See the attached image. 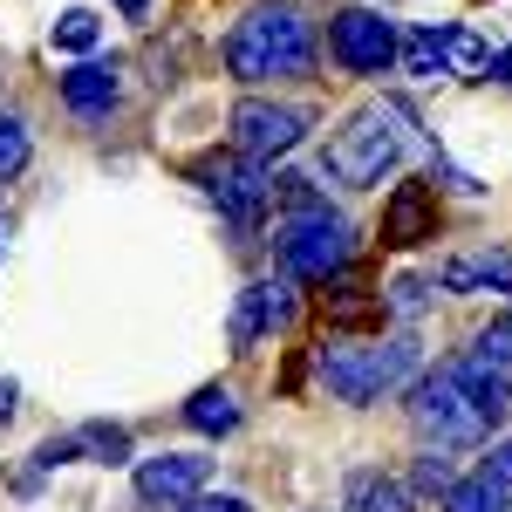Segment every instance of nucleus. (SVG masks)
Returning <instances> with one entry per match:
<instances>
[{
    "instance_id": "9d476101",
    "label": "nucleus",
    "mask_w": 512,
    "mask_h": 512,
    "mask_svg": "<svg viewBox=\"0 0 512 512\" xmlns=\"http://www.w3.org/2000/svg\"><path fill=\"white\" fill-rule=\"evenodd\" d=\"M198 492H205V458H192V451H164V458H144L137 465V499L144 506H192Z\"/></svg>"
},
{
    "instance_id": "cd10ccee",
    "label": "nucleus",
    "mask_w": 512,
    "mask_h": 512,
    "mask_svg": "<svg viewBox=\"0 0 512 512\" xmlns=\"http://www.w3.org/2000/svg\"><path fill=\"white\" fill-rule=\"evenodd\" d=\"M14 396H21V390H14V383H7V376H0V424H7V417H14Z\"/></svg>"
},
{
    "instance_id": "412c9836",
    "label": "nucleus",
    "mask_w": 512,
    "mask_h": 512,
    "mask_svg": "<svg viewBox=\"0 0 512 512\" xmlns=\"http://www.w3.org/2000/svg\"><path fill=\"white\" fill-rule=\"evenodd\" d=\"M96 41H103V21H96V14H82V7H69V14L55 21V48H69V55L96 48Z\"/></svg>"
},
{
    "instance_id": "393cba45",
    "label": "nucleus",
    "mask_w": 512,
    "mask_h": 512,
    "mask_svg": "<svg viewBox=\"0 0 512 512\" xmlns=\"http://www.w3.org/2000/svg\"><path fill=\"white\" fill-rule=\"evenodd\" d=\"M178 512H253V506H246V499H233V492H219V499H205V492H198L192 506H178Z\"/></svg>"
},
{
    "instance_id": "dca6fc26",
    "label": "nucleus",
    "mask_w": 512,
    "mask_h": 512,
    "mask_svg": "<svg viewBox=\"0 0 512 512\" xmlns=\"http://www.w3.org/2000/svg\"><path fill=\"white\" fill-rule=\"evenodd\" d=\"M342 512H410V485L390 472H349Z\"/></svg>"
},
{
    "instance_id": "aec40b11",
    "label": "nucleus",
    "mask_w": 512,
    "mask_h": 512,
    "mask_svg": "<svg viewBox=\"0 0 512 512\" xmlns=\"http://www.w3.org/2000/svg\"><path fill=\"white\" fill-rule=\"evenodd\" d=\"M28 151H35L28 144V123L14 117V110H0V178H21L28 171Z\"/></svg>"
},
{
    "instance_id": "ddd939ff",
    "label": "nucleus",
    "mask_w": 512,
    "mask_h": 512,
    "mask_svg": "<svg viewBox=\"0 0 512 512\" xmlns=\"http://www.w3.org/2000/svg\"><path fill=\"white\" fill-rule=\"evenodd\" d=\"M444 294H512V253H458L437 274Z\"/></svg>"
},
{
    "instance_id": "20e7f679",
    "label": "nucleus",
    "mask_w": 512,
    "mask_h": 512,
    "mask_svg": "<svg viewBox=\"0 0 512 512\" xmlns=\"http://www.w3.org/2000/svg\"><path fill=\"white\" fill-rule=\"evenodd\" d=\"M274 239H280V267H287V280H328V274H342L349 253H355L349 219L328 212L321 198H301L294 219H287Z\"/></svg>"
},
{
    "instance_id": "4be33fe9",
    "label": "nucleus",
    "mask_w": 512,
    "mask_h": 512,
    "mask_svg": "<svg viewBox=\"0 0 512 512\" xmlns=\"http://www.w3.org/2000/svg\"><path fill=\"white\" fill-rule=\"evenodd\" d=\"M472 355H478V362H492V369H512V315H499L492 328H478Z\"/></svg>"
},
{
    "instance_id": "5701e85b",
    "label": "nucleus",
    "mask_w": 512,
    "mask_h": 512,
    "mask_svg": "<svg viewBox=\"0 0 512 512\" xmlns=\"http://www.w3.org/2000/svg\"><path fill=\"white\" fill-rule=\"evenodd\" d=\"M451 485H458L451 458H444V451H424V458H417V492H451Z\"/></svg>"
},
{
    "instance_id": "423d86ee",
    "label": "nucleus",
    "mask_w": 512,
    "mask_h": 512,
    "mask_svg": "<svg viewBox=\"0 0 512 512\" xmlns=\"http://www.w3.org/2000/svg\"><path fill=\"white\" fill-rule=\"evenodd\" d=\"M198 185H205V198L233 219L239 233H253L260 212H267V198H274L267 171H260L253 158H239V151H233V158H205V164H198Z\"/></svg>"
},
{
    "instance_id": "1a4fd4ad",
    "label": "nucleus",
    "mask_w": 512,
    "mask_h": 512,
    "mask_svg": "<svg viewBox=\"0 0 512 512\" xmlns=\"http://www.w3.org/2000/svg\"><path fill=\"white\" fill-rule=\"evenodd\" d=\"M328 48H335V62H342L349 76H383L396 62V28L383 14H369V7H349V14H335Z\"/></svg>"
},
{
    "instance_id": "f3484780",
    "label": "nucleus",
    "mask_w": 512,
    "mask_h": 512,
    "mask_svg": "<svg viewBox=\"0 0 512 512\" xmlns=\"http://www.w3.org/2000/svg\"><path fill=\"white\" fill-rule=\"evenodd\" d=\"M444 512H512V485H499L492 472H472L444 492Z\"/></svg>"
},
{
    "instance_id": "2eb2a0df",
    "label": "nucleus",
    "mask_w": 512,
    "mask_h": 512,
    "mask_svg": "<svg viewBox=\"0 0 512 512\" xmlns=\"http://www.w3.org/2000/svg\"><path fill=\"white\" fill-rule=\"evenodd\" d=\"M444 369H451V376L465 383V396H472V403H478V410H485V417H492V424H499V417H506V410H512L506 369H492V362H478V355H458V362H444Z\"/></svg>"
},
{
    "instance_id": "bb28decb",
    "label": "nucleus",
    "mask_w": 512,
    "mask_h": 512,
    "mask_svg": "<svg viewBox=\"0 0 512 512\" xmlns=\"http://www.w3.org/2000/svg\"><path fill=\"white\" fill-rule=\"evenodd\" d=\"M117 14L123 21H151V0H117Z\"/></svg>"
},
{
    "instance_id": "9b49d317",
    "label": "nucleus",
    "mask_w": 512,
    "mask_h": 512,
    "mask_svg": "<svg viewBox=\"0 0 512 512\" xmlns=\"http://www.w3.org/2000/svg\"><path fill=\"white\" fill-rule=\"evenodd\" d=\"M267 328H294V287L287 280H253L233 308V349H253Z\"/></svg>"
},
{
    "instance_id": "39448f33",
    "label": "nucleus",
    "mask_w": 512,
    "mask_h": 512,
    "mask_svg": "<svg viewBox=\"0 0 512 512\" xmlns=\"http://www.w3.org/2000/svg\"><path fill=\"white\" fill-rule=\"evenodd\" d=\"M410 431L424 437L431 451H465V444H485L492 437V417L465 396V383L451 369H431L410 390Z\"/></svg>"
},
{
    "instance_id": "4468645a",
    "label": "nucleus",
    "mask_w": 512,
    "mask_h": 512,
    "mask_svg": "<svg viewBox=\"0 0 512 512\" xmlns=\"http://www.w3.org/2000/svg\"><path fill=\"white\" fill-rule=\"evenodd\" d=\"M117 96H123V82H117V69H103V62H76L69 76H62V103L76 110V117H110L117 110Z\"/></svg>"
},
{
    "instance_id": "b1692460",
    "label": "nucleus",
    "mask_w": 512,
    "mask_h": 512,
    "mask_svg": "<svg viewBox=\"0 0 512 512\" xmlns=\"http://www.w3.org/2000/svg\"><path fill=\"white\" fill-rule=\"evenodd\" d=\"M383 301H390V308H396L403 321H410V315H424V280H396Z\"/></svg>"
},
{
    "instance_id": "7ed1b4c3",
    "label": "nucleus",
    "mask_w": 512,
    "mask_h": 512,
    "mask_svg": "<svg viewBox=\"0 0 512 512\" xmlns=\"http://www.w3.org/2000/svg\"><path fill=\"white\" fill-rule=\"evenodd\" d=\"M396 158H403V110L369 103V110H355V117L328 137L321 171H328L335 185H349V192H369V185H383V171H396Z\"/></svg>"
},
{
    "instance_id": "0eeeda50",
    "label": "nucleus",
    "mask_w": 512,
    "mask_h": 512,
    "mask_svg": "<svg viewBox=\"0 0 512 512\" xmlns=\"http://www.w3.org/2000/svg\"><path fill=\"white\" fill-rule=\"evenodd\" d=\"M301 137H308V110H294V103H260V96L233 103V144H239V158L267 164V158H280V151H294Z\"/></svg>"
},
{
    "instance_id": "a878e982",
    "label": "nucleus",
    "mask_w": 512,
    "mask_h": 512,
    "mask_svg": "<svg viewBox=\"0 0 512 512\" xmlns=\"http://www.w3.org/2000/svg\"><path fill=\"white\" fill-rule=\"evenodd\" d=\"M485 472L499 478V485H512V444H492V458H485Z\"/></svg>"
},
{
    "instance_id": "f257e3e1",
    "label": "nucleus",
    "mask_w": 512,
    "mask_h": 512,
    "mask_svg": "<svg viewBox=\"0 0 512 512\" xmlns=\"http://www.w3.org/2000/svg\"><path fill=\"white\" fill-rule=\"evenodd\" d=\"M226 69L239 82H280L315 69V28L301 7H246L226 35Z\"/></svg>"
},
{
    "instance_id": "6e6552de",
    "label": "nucleus",
    "mask_w": 512,
    "mask_h": 512,
    "mask_svg": "<svg viewBox=\"0 0 512 512\" xmlns=\"http://www.w3.org/2000/svg\"><path fill=\"white\" fill-rule=\"evenodd\" d=\"M396 55H403V69L410 76H485V41L465 35V28H417L410 41H396Z\"/></svg>"
},
{
    "instance_id": "a211bd4d",
    "label": "nucleus",
    "mask_w": 512,
    "mask_h": 512,
    "mask_svg": "<svg viewBox=\"0 0 512 512\" xmlns=\"http://www.w3.org/2000/svg\"><path fill=\"white\" fill-rule=\"evenodd\" d=\"M185 424H192V431H205V437L239 431V396L219 390V383H212V390H198L192 403H185Z\"/></svg>"
},
{
    "instance_id": "f03ea898",
    "label": "nucleus",
    "mask_w": 512,
    "mask_h": 512,
    "mask_svg": "<svg viewBox=\"0 0 512 512\" xmlns=\"http://www.w3.org/2000/svg\"><path fill=\"white\" fill-rule=\"evenodd\" d=\"M315 369L342 403H376V396H390L396 383L417 376V342L410 335H390V342H335L328 335Z\"/></svg>"
},
{
    "instance_id": "f8f14e48",
    "label": "nucleus",
    "mask_w": 512,
    "mask_h": 512,
    "mask_svg": "<svg viewBox=\"0 0 512 512\" xmlns=\"http://www.w3.org/2000/svg\"><path fill=\"white\" fill-rule=\"evenodd\" d=\"M424 239H437V192L424 178H410L383 205V246H424Z\"/></svg>"
},
{
    "instance_id": "6ab92c4d",
    "label": "nucleus",
    "mask_w": 512,
    "mask_h": 512,
    "mask_svg": "<svg viewBox=\"0 0 512 512\" xmlns=\"http://www.w3.org/2000/svg\"><path fill=\"white\" fill-rule=\"evenodd\" d=\"M69 444H76V458L89 451L96 465H123V458H130V431H117V424H82Z\"/></svg>"
}]
</instances>
